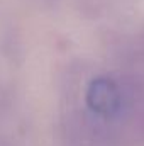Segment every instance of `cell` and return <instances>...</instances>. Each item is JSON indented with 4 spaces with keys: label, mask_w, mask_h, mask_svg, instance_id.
Here are the masks:
<instances>
[{
    "label": "cell",
    "mask_w": 144,
    "mask_h": 146,
    "mask_svg": "<svg viewBox=\"0 0 144 146\" xmlns=\"http://www.w3.org/2000/svg\"><path fill=\"white\" fill-rule=\"evenodd\" d=\"M131 102V85L112 76L93 80L87 92V104L90 110L104 121H112Z\"/></svg>",
    "instance_id": "1"
}]
</instances>
